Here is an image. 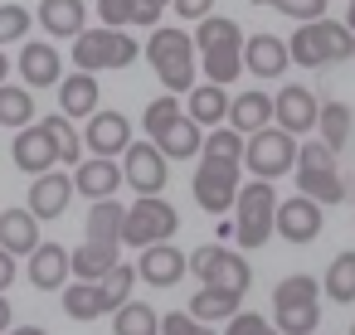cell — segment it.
<instances>
[{
  "label": "cell",
  "mask_w": 355,
  "mask_h": 335,
  "mask_svg": "<svg viewBox=\"0 0 355 335\" xmlns=\"http://www.w3.org/2000/svg\"><path fill=\"white\" fill-rule=\"evenodd\" d=\"M146 59H151V69H156V78L166 83L171 98L195 88V44H190L185 30H161L156 25L151 39H146Z\"/></svg>",
  "instance_id": "obj_1"
},
{
  "label": "cell",
  "mask_w": 355,
  "mask_h": 335,
  "mask_svg": "<svg viewBox=\"0 0 355 335\" xmlns=\"http://www.w3.org/2000/svg\"><path fill=\"white\" fill-rule=\"evenodd\" d=\"M355 54V39L345 35L340 20H311V25H297V35L287 39V59L302 64V69H321V64H340Z\"/></svg>",
  "instance_id": "obj_2"
},
{
  "label": "cell",
  "mask_w": 355,
  "mask_h": 335,
  "mask_svg": "<svg viewBox=\"0 0 355 335\" xmlns=\"http://www.w3.org/2000/svg\"><path fill=\"white\" fill-rule=\"evenodd\" d=\"M292 170H297V190H302V199H311V204H340L345 180H340V170H336V156H331L321 141L297 146Z\"/></svg>",
  "instance_id": "obj_3"
},
{
  "label": "cell",
  "mask_w": 355,
  "mask_h": 335,
  "mask_svg": "<svg viewBox=\"0 0 355 335\" xmlns=\"http://www.w3.org/2000/svg\"><path fill=\"white\" fill-rule=\"evenodd\" d=\"M141 54V44H132V35L122 30H83L73 39V64L78 73H103V69H127L132 59Z\"/></svg>",
  "instance_id": "obj_4"
},
{
  "label": "cell",
  "mask_w": 355,
  "mask_h": 335,
  "mask_svg": "<svg viewBox=\"0 0 355 335\" xmlns=\"http://www.w3.org/2000/svg\"><path fill=\"white\" fill-rule=\"evenodd\" d=\"M272 209H277V194L268 180H253L243 185V194H234V233L243 248H263L272 238Z\"/></svg>",
  "instance_id": "obj_5"
},
{
  "label": "cell",
  "mask_w": 355,
  "mask_h": 335,
  "mask_svg": "<svg viewBox=\"0 0 355 335\" xmlns=\"http://www.w3.org/2000/svg\"><path fill=\"white\" fill-rule=\"evenodd\" d=\"M175 228H180V214H175L161 194H146V199H137V204L122 214V238H117V243L151 248V243H171Z\"/></svg>",
  "instance_id": "obj_6"
},
{
  "label": "cell",
  "mask_w": 355,
  "mask_h": 335,
  "mask_svg": "<svg viewBox=\"0 0 355 335\" xmlns=\"http://www.w3.org/2000/svg\"><path fill=\"white\" fill-rule=\"evenodd\" d=\"M185 272H195L205 287H219V291H234V296H243V291H248V282H253L248 262H243L239 253L219 248V243H205V248H195V253L185 257Z\"/></svg>",
  "instance_id": "obj_7"
},
{
  "label": "cell",
  "mask_w": 355,
  "mask_h": 335,
  "mask_svg": "<svg viewBox=\"0 0 355 335\" xmlns=\"http://www.w3.org/2000/svg\"><path fill=\"white\" fill-rule=\"evenodd\" d=\"M292 161H297V136H287L282 127H263V132H253L248 136V146H243V165L258 175V180H277L282 170H292Z\"/></svg>",
  "instance_id": "obj_8"
},
{
  "label": "cell",
  "mask_w": 355,
  "mask_h": 335,
  "mask_svg": "<svg viewBox=\"0 0 355 335\" xmlns=\"http://www.w3.org/2000/svg\"><path fill=\"white\" fill-rule=\"evenodd\" d=\"M190 190H195L205 214H224L234 204V194H239V161H209L205 156V165H195Z\"/></svg>",
  "instance_id": "obj_9"
},
{
  "label": "cell",
  "mask_w": 355,
  "mask_h": 335,
  "mask_svg": "<svg viewBox=\"0 0 355 335\" xmlns=\"http://www.w3.org/2000/svg\"><path fill=\"white\" fill-rule=\"evenodd\" d=\"M122 180L146 199V194H161L166 190V180H171V165H166V156L151 146V141H132L127 146V165H122Z\"/></svg>",
  "instance_id": "obj_10"
},
{
  "label": "cell",
  "mask_w": 355,
  "mask_h": 335,
  "mask_svg": "<svg viewBox=\"0 0 355 335\" xmlns=\"http://www.w3.org/2000/svg\"><path fill=\"white\" fill-rule=\"evenodd\" d=\"M272 233H282V243H311L321 233V204L311 199H277L272 209Z\"/></svg>",
  "instance_id": "obj_11"
},
{
  "label": "cell",
  "mask_w": 355,
  "mask_h": 335,
  "mask_svg": "<svg viewBox=\"0 0 355 335\" xmlns=\"http://www.w3.org/2000/svg\"><path fill=\"white\" fill-rule=\"evenodd\" d=\"M78 141H88V151H93V156L112 161L117 151H127V146H132V127H127V117H122V112H103V107H98V112L88 117V132H83Z\"/></svg>",
  "instance_id": "obj_12"
},
{
  "label": "cell",
  "mask_w": 355,
  "mask_h": 335,
  "mask_svg": "<svg viewBox=\"0 0 355 335\" xmlns=\"http://www.w3.org/2000/svg\"><path fill=\"white\" fill-rule=\"evenodd\" d=\"M10 151H15V165L30 170V175H44V170L59 165V151H54V136H49L44 122H40V127H20Z\"/></svg>",
  "instance_id": "obj_13"
},
{
  "label": "cell",
  "mask_w": 355,
  "mask_h": 335,
  "mask_svg": "<svg viewBox=\"0 0 355 335\" xmlns=\"http://www.w3.org/2000/svg\"><path fill=\"white\" fill-rule=\"evenodd\" d=\"M239 59H243V69L253 73V78H282L287 73V44L277 39V35H253V39H243V49H239Z\"/></svg>",
  "instance_id": "obj_14"
},
{
  "label": "cell",
  "mask_w": 355,
  "mask_h": 335,
  "mask_svg": "<svg viewBox=\"0 0 355 335\" xmlns=\"http://www.w3.org/2000/svg\"><path fill=\"white\" fill-rule=\"evenodd\" d=\"M316 98H311V88H282L277 98H272V117H277V127L287 132V136H302V132H311L316 127Z\"/></svg>",
  "instance_id": "obj_15"
},
{
  "label": "cell",
  "mask_w": 355,
  "mask_h": 335,
  "mask_svg": "<svg viewBox=\"0 0 355 335\" xmlns=\"http://www.w3.org/2000/svg\"><path fill=\"white\" fill-rule=\"evenodd\" d=\"M224 122H229V132H239V136H253V132L272 127V98H268V93H258V88H243V93L229 102Z\"/></svg>",
  "instance_id": "obj_16"
},
{
  "label": "cell",
  "mask_w": 355,
  "mask_h": 335,
  "mask_svg": "<svg viewBox=\"0 0 355 335\" xmlns=\"http://www.w3.org/2000/svg\"><path fill=\"white\" fill-rule=\"evenodd\" d=\"M69 199H73V180H69L64 170L35 175V185H30V214H35V219H59V214L69 209Z\"/></svg>",
  "instance_id": "obj_17"
},
{
  "label": "cell",
  "mask_w": 355,
  "mask_h": 335,
  "mask_svg": "<svg viewBox=\"0 0 355 335\" xmlns=\"http://www.w3.org/2000/svg\"><path fill=\"white\" fill-rule=\"evenodd\" d=\"M137 277L151 282V287H175V282L185 277V253H180L175 243H151V248H141Z\"/></svg>",
  "instance_id": "obj_18"
},
{
  "label": "cell",
  "mask_w": 355,
  "mask_h": 335,
  "mask_svg": "<svg viewBox=\"0 0 355 335\" xmlns=\"http://www.w3.org/2000/svg\"><path fill=\"white\" fill-rule=\"evenodd\" d=\"M20 78H25V88H59V78H64L59 49H49V39L25 44L20 49Z\"/></svg>",
  "instance_id": "obj_19"
},
{
  "label": "cell",
  "mask_w": 355,
  "mask_h": 335,
  "mask_svg": "<svg viewBox=\"0 0 355 335\" xmlns=\"http://www.w3.org/2000/svg\"><path fill=\"white\" fill-rule=\"evenodd\" d=\"M69 180H73V190H78V194H88V199H112V194H117V185H122V165H117V161L93 156V161H78Z\"/></svg>",
  "instance_id": "obj_20"
},
{
  "label": "cell",
  "mask_w": 355,
  "mask_h": 335,
  "mask_svg": "<svg viewBox=\"0 0 355 335\" xmlns=\"http://www.w3.org/2000/svg\"><path fill=\"white\" fill-rule=\"evenodd\" d=\"M83 20H88L83 0H40V25L49 39H78Z\"/></svg>",
  "instance_id": "obj_21"
},
{
  "label": "cell",
  "mask_w": 355,
  "mask_h": 335,
  "mask_svg": "<svg viewBox=\"0 0 355 335\" xmlns=\"http://www.w3.org/2000/svg\"><path fill=\"white\" fill-rule=\"evenodd\" d=\"M40 248V219L30 209H6L0 214V253H35Z\"/></svg>",
  "instance_id": "obj_22"
},
{
  "label": "cell",
  "mask_w": 355,
  "mask_h": 335,
  "mask_svg": "<svg viewBox=\"0 0 355 335\" xmlns=\"http://www.w3.org/2000/svg\"><path fill=\"white\" fill-rule=\"evenodd\" d=\"M30 282H35L40 291L69 287V253H64L59 243H40V248L30 253Z\"/></svg>",
  "instance_id": "obj_23"
},
{
  "label": "cell",
  "mask_w": 355,
  "mask_h": 335,
  "mask_svg": "<svg viewBox=\"0 0 355 335\" xmlns=\"http://www.w3.org/2000/svg\"><path fill=\"white\" fill-rule=\"evenodd\" d=\"M98 93H103V88H98L93 73L59 78V107H64L59 117H69V122H73V117H93V112H98Z\"/></svg>",
  "instance_id": "obj_24"
},
{
  "label": "cell",
  "mask_w": 355,
  "mask_h": 335,
  "mask_svg": "<svg viewBox=\"0 0 355 335\" xmlns=\"http://www.w3.org/2000/svg\"><path fill=\"white\" fill-rule=\"evenodd\" d=\"M151 146H156L166 161H190V156L200 151V127H195V122L180 112L175 122H166V127L151 136Z\"/></svg>",
  "instance_id": "obj_25"
},
{
  "label": "cell",
  "mask_w": 355,
  "mask_h": 335,
  "mask_svg": "<svg viewBox=\"0 0 355 335\" xmlns=\"http://www.w3.org/2000/svg\"><path fill=\"white\" fill-rule=\"evenodd\" d=\"M117 262H122V257H117L112 243H83L78 253H69V277H73V282H103Z\"/></svg>",
  "instance_id": "obj_26"
},
{
  "label": "cell",
  "mask_w": 355,
  "mask_h": 335,
  "mask_svg": "<svg viewBox=\"0 0 355 335\" xmlns=\"http://www.w3.org/2000/svg\"><path fill=\"white\" fill-rule=\"evenodd\" d=\"M224 112H229V93H224V88L205 83V88H190V93H185V117H190L195 127H219Z\"/></svg>",
  "instance_id": "obj_27"
},
{
  "label": "cell",
  "mask_w": 355,
  "mask_h": 335,
  "mask_svg": "<svg viewBox=\"0 0 355 335\" xmlns=\"http://www.w3.org/2000/svg\"><path fill=\"white\" fill-rule=\"evenodd\" d=\"M98 15H103V30H122V25L156 30V20H161V10L141 6V0H98Z\"/></svg>",
  "instance_id": "obj_28"
},
{
  "label": "cell",
  "mask_w": 355,
  "mask_h": 335,
  "mask_svg": "<svg viewBox=\"0 0 355 335\" xmlns=\"http://www.w3.org/2000/svg\"><path fill=\"white\" fill-rule=\"evenodd\" d=\"M195 54H209V49H243V30L224 15H205L200 30H195Z\"/></svg>",
  "instance_id": "obj_29"
},
{
  "label": "cell",
  "mask_w": 355,
  "mask_h": 335,
  "mask_svg": "<svg viewBox=\"0 0 355 335\" xmlns=\"http://www.w3.org/2000/svg\"><path fill=\"white\" fill-rule=\"evenodd\" d=\"M185 316L200 320V325L229 320V316H239V296H234V291H219V287H200V291L190 296V311H185Z\"/></svg>",
  "instance_id": "obj_30"
},
{
  "label": "cell",
  "mask_w": 355,
  "mask_h": 335,
  "mask_svg": "<svg viewBox=\"0 0 355 335\" xmlns=\"http://www.w3.org/2000/svg\"><path fill=\"white\" fill-rule=\"evenodd\" d=\"M316 127H321V146L336 156V151L350 141L355 117H350V107H345V102H326V107H316Z\"/></svg>",
  "instance_id": "obj_31"
},
{
  "label": "cell",
  "mask_w": 355,
  "mask_h": 335,
  "mask_svg": "<svg viewBox=\"0 0 355 335\" xmlns=\"http://www.w3.org/2000/svg\"><path fill=\"white\" fill-rule=\"evenodd\" d=\"M122 204L117 199H93V209H88V243H112L117 248V238H122Z\"/></svg>",
  "instance_id": "obj_32"
},
{
  "label": "cell",
  "mask_w": 355,
  "mask_h": 335,
  "mask_svg": "<svg viewBox=\"0 0 355 335\" xmlns=\"http://www.w3.org/2000/svg\"><path fill=\"white\" fill-rule=\"evenodd\" d=\"M64 311L73 320H98V316H107V301H103L98 282H69L64 287Z\"/></svg>",
  "instance_id": "obj_33"
},
{
  "label": "cell",
  "mask_w": 355,
  "mask_h": 335,
  "mask_svg": "<svg viewBox=\"0 0 355 335\" xmlns=\"http://www.w3.org/2000/svg\"><path fill=\"white\" fill-rule=\"evenodd\" d=\"M321 287H326V296L331 301H355V253H336L331 257V267H326V277H321Z\"/></svg>",
  "instance_id": "obj_34"
},
{
  "label": "cell",
  "mask_w": 355,
  "mask_h": 335,
  "mask_svg": "<svg viewBox=\"0 0 355 335\" xmlns=\"http://www.w3.org/2000/svg\"><path fill=\"white\" fill-rule=\"evenodd\" d=\"M112 316H117V320H112L117 335H161V316H156L146 301H127V306H117Z\"/></svg>",
  "instance_id": "obj_35"
},
{
  "label": "cell",
  "mask_w": 355,
  "mask_h": 335,
  "mask_svg": "<svg viewBox=\"0 0 355 335\" xmlns=\"http://www.w3.org/2000/svg\"><path fill=\"white\" fill-rule=\"evenodd\" d=\"M35 122V93L30 88H6L0 83V127H30Z\"/></svg>",
  "instance_id": "obj_36"
},
{
  "label": "cell",
  "mask_w": 355,
  "mask_h": 335,
  "mask_svg": "<svg viewBox=\"0 0 355 335\" xmlns=\"http://www.w3.org/2000/svg\"><path fill=\"white\" fill-rule=\"evenodd\" d=\"M44 127H49V136H54V151H59V165H78L83 161V141H78V127L69 122V117H44Z\"/></svg>",
  "instance_id": "obj_37"
},
{
  "label": "cell",
  "mask_w": 355,
  "mask_h": 335,
  "mask_svg": "<svg viewBox=\"0 0 355 335\" xmlns=\"http://www.w3.org/2000/svg\"><path fill=\"white\" fill-rule=\"evenodd\" d=\"M132 282H137V267H132V262H117V267L98 282V291H103L107 311H117V306H127V301H132Z\"/></svg>",
  "instance_id": "obj_38"
},
{
  "label": "cell",
  "mask_w": 355,
  "mask_h": 335,
  "mask_svg": "<svg viewBox=\"0 0 355 335\" xmlns=\"http://www.w3.org/2000/svg\"><path fill=\"white\" fill-rule=\"evenodd\" d=\"M239 73H243L239 49H209V54H205V78H209L214 88H229Z\"/></svg>",
  "instance_id": "obj_39"
},
{
  "label": "cell",
  "mask_w": 355,
  "mask_h": 335,
  "mask_svg": "<svg viewBox=\"0 0 355 335\" xmlns=\"http://www.w3.org/2000/svg\"><path fill=\"white\" fill-rule=\"evenodd\" d=\"M205 156H209V161H239V165H243V136L229 132V127H214V132L205 136Z\"/></svg>",
  "instance_id": "obj_40"
},
{
  "label": "cell",
  "mask_w": 355,
  "mask_h": 335,
  "mask_svg": "<svg viewBox=\"0 0 355 335\" xmlns=\"http://www.w3.org/2000/svg\"><path fill=\"white\" fill-rule=\"evenodd\" d=\"M316 282L311 277H287V282H277V291H272V311L277 306H311L316 301Z\"/></svg>",
  "instance_id": "obj_41"
},
{
  "label": "cell",
  "mask_w": 355,
  "mask_h": 335,
  "mask_svg": "<svg viewBox=\"0 0 355 335\" xmlns=\"http://www.w3.org/2000/svg\"><path fill=\"white\" fill-rule=\"evenodd\" d=\"M316 330V301L311 306H277V335H311Z\"/></svg>",
  "instance_id": "obj_42"
},
{
  "label": "cell",
  "mask_w": 355,
  "mask_h": 335,
  "mask_svg": "<svg viewBox=\"0 0 355 335\" xmlns=\"http://www.w3.org/2000/svg\"><path fill=\"white\" fill-rule=\"evenodd\" d=\"M258 6H268V10H282V15H292L297 25L326 20V0H258Z\"/></svg>",
  "instance_id": "obj_43"
},
{
  "label": "cell",
  "mask_w": 355,
  "mask_h": 335,
  "mask_svg": "<svg viewBox=\"0 0 355 335\" xmlns=\"http://www.w3.org/2000/svg\"><path fill=\"white\" fill-rule=\"evenodd\" d=\"M30 10L25 6H0V44H10V39H25L30 35Z\"/></svg>",
  "instance_id": "obj_44"
},
{
  "label": "cell",
  "mask_w": 355,
  "mask_h": 335,
  "mask_svg": "<svg viewBox=\"0 0 355 335\" xmlns=\"http://www.w3.org/2000/svg\"><path fill=\"white\" fill-rule=\"evenodd\" d=\"M175 117H180V102H175V98L166 93V98H156V102H146V117H141V122H146V132L156 136V132H161L166 122H175Z\"/></svg>",
  "instance_id": "obj_45"
},
{
  "label": "cell",
  "mask_w": 355,
  "mask_h": 335,
  "mask_svg": "<svg viewBox=\"0 0 355 335\" xmlns=\"http://www.w3.org/2000/svg\"><path fill=\"white\" fill-rule=\"evenodd\" d=\"M161 335H214V330L200 325V320H190L185 311H171V316L161 320Z\"/></svg>",
  "instance_id": "obj_46"
},
{
  "label": "cell",
  "mask_w": 355,
  "mask_h": 335,
  "mask_svg": "<svg viewBox=\"0 0 355 335\" xmlns=\"http://www.w3.org/2000/svg\"><path fill=\"white\" fill-rule=\"evenodd\" d=\"M272 325L263 320V316H253V311H243V316H229V330L224 335H268Z\"/></svg>",
  "instance_id": "obj_47"
},
{
  "label": "cell",
  "mask_w": 355,
  "mask_h": 335,
  "mask_svg": "<svg viewBox=\"0 0 355 335\" xmlns=\"http://www.w3.org/2000/svg\"><path fill=\"white\" fill-rule=\"evenodd\" d=\"M171 6H175V15H180V20H195V25H200V20L214 10V0H171Z\"/></svg>",
  "instance_id": "obj_48"
},
{
  "label": "cell",
  "mask_w": 355,
  "mask_h": 335,
  "mask_svg": "<svg viewBox=\"0 0 355 335\" xmlns=\"http://www.w3.org/2000/svg\"><path fill=\"white\" fill-rule=\"evenodd\" d=\"M10 282H15V257H10V253H0V291H6Z\"/></svg>",
  "instance_id": "obj_49"
},
{
  "label": "cell",
  "mask_w": 355,
  "mask_h": 335,
  "mask_svg": "<svg viewBox=\"0 0 355 335\" xmlns=\"http://www.w3.org/2000/svg\"><path fill=\"white\" fill-rule=\"evenodd\" d=\"M10 320H15V311H10V301H6V296H0V335L10 330Z\"/></svg>",
  "instance_id": "obj_50"
},
{
  "label": "cell",
  "mask_w": 355,
  "mask_h": 335,
  "mask_svg": "<svg viewBox=\"0 0 355 335\" xmlns=\"http://www.w3.org/2000/svg\"><path fill=\"white\" fill-rule=\"evenodd\" d=\"M6 335H49V330H40V325H15V330H6Z\"/></svg>",
  "instance_id": "obj_51"
},
{
  "label": "cell",
  "mask_w": 355,
  "mask_h": 335,
  "mask_svg": "<svg viewBox=\"0 0 355 335\" xmlns=\"http://www.w3.org/2000/svg\"><path fill=\"white\" fill-rule=\"evenodd\" d=\"M345 35L355 39V0H350V10H345Z\"/></svg>",
  "instance_id": "obj_52"
},
{
  "label": "cell",
  "mask_w": 355,
  "mask_h": 335,
  "mask_svg": "<svg viewBox=\"0 0 355 335\" xmlns=\"http://www.w3.org/2000/svg\"><path fill=\"white\" fill-rule=\"evenodd\" d=\"M6 73H10V59H6V54H0V83H6Z\"/></svg>",
  "instance_id": "obj_53"
},
{
  "label": "cell",
  "mask_w": 355,
  "mask_h": 335,
  "mask_svg": "<svg viewBox=\"0 0 355 335\" xmlns=\"http://www.w3.org/2000/svg\"><path fill=\"white\" fill-rule=\"evenodd\" d=\"M141 6H151V10H166V0H141Z\"/></svg>",
  "instance_id": "obj_54"
},
{
  "label": "cell",
  "mask_w": 355,
  "mask_h": 335,
  "mask_svg": "<svg viewBox=\"0 0 355 335\" xmlns=\"http://www.w3.org/2000/svg\"><path fill=\"white\" fill-rule=\"evenodd\" d=\"M268 335H277V330H268Z\"/></svg>",
  "instance_id": "obj_55"
},
{
  "label": "cell",
  "mask_w": 355,
  "mask_h": 335,
  "mask_svg": "<svg viewBox=\"0 0 355 335\" xmlns=\"http://www.w3.org/2000/svg\"><path fill=\"white\" fill-rule=\"evenodd\" d=\"M350 335H355V325H350Z\"/></svg>",
  "instance_id": "obj_56"
}]
</instances>
